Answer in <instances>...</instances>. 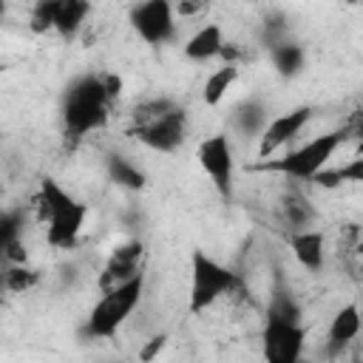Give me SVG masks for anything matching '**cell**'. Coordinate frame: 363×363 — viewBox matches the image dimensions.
Masks as SVG:
<instances>
[{
	"label": "cell",
	"mask_w": 363,
	"mask_h": 363,
	"mask_svg": "<svg viewBox=\"0 0 363 363\" xmlns=\"http://www.w3.org/2000/svg\"><path fill=\"white\" fill-rule=\"evenodd\" d=\"M303 312L284 278L275 281L269 306H267V320L261 332V354L264 363H301L303 346H306V329L301 323Z\"/></svg>",
	"instance_id": "obj_1"
},
{
	"label": "cell",
	"mask_w": 363,
	"mask_h": 363,
	"mask_svg": "<svg viewBox=\"0 0 363 363\" xmlns=\"http://www.w3.org/2000/svg\"><path fill=\"white\" fill-rule=\"evenodd\" d=\"M108 105L111 94L105 88L102 74H82L71 79L62 91L60 116H62V133L71 142H79L91 130L102 128L108 122Z\"/></svg>",
	"instance_id": "obj_2"
},
{
	"label": "cell",
	"mask_w": 363,
	"mask_h": 363,
	"mask_svg": "<svg viewBox=\"0 0 363 363\" xmlns=\"http://www.w3.org/2000/svg\"><path fill=\"white\" fill-rule=\"evenodd\" d=\"M40 218L48 224L45 238L51 247L57 250H68L77 244L82 224L88 218V204L77 201L71 193H65L54 179H43L40 182Z\"/></svg>",
	"instance_id": "obj_3"
},
{
	"label": "cell",
	"mask_w": 363,
	"mask_h": 363,
	"mask_svg": "<svg viewBox=\"0 0 363 363\" xmlns=\"http://www.w3.org/2000/svg\"><path fill=\"white\" fill-rule=\"evenodd\" d=\"M133 136L159 153H173L187 136V111L170 99H153L136 108Z\"/></svg>",
	"instance_id": "obj_4"
},
{
	"label": "cell",
	"mask_w": 363,
	"mask_h": 363,
	"mask_svg": "<svg viewBox=\"0 0 363 363\" xmlns=\"http://www.w3.org/2000/svg\"><path fill=\"white\" fill-rule=\"evenodd\" d=\"M142 289H145V275L139 272L136 278L113 286V289H105L102 298L94 303V309L88 312L79 335L88 337V340H105V337H113L122 323L130 318V312L139 306L142 301Z\"/></svg>",
	"instance_id": "obj_5"
},
{
	"label": "cell",
	"mask_w": 363,
	"mask_h": 363,
	"mask_svg": "<svg viewBox=\"0 0 363 363\" xmlns=\"http://www.w3.org/2000/svg\"><path fill=\"white\" fill-rule=\"evenodd\" d=\"M349 130L337 128L329 133H320L315 139H309L306 145L284 153L281 159H264L261 164H255V170H267V173H281L289 179H301V182H312L320 170H326L329 159L335 156V150L346 142Z\"/></svg>",
	"instance_id": "obj_6"
},
{
	"label": "cell",
	"mask_w": 363,
	"mask_h": 363,
	"mask_svg": "<svg viewBox=\"0 0 363 363\" xmlns=\"http://www.w3.org/2000/svg\"><path fill=\"white\" fill-rule=\"evenodd\" d=\"M238 275L210 258L204 250H193L190 255V312L199 315L210 309L221 295H230L238 289Z\"/></svg>",
	"instance_id": "obj_7"
},
{
	"label": "cell",
	"mask_w": 363,
	"mask_h": 363,
	"mask_svg": "<svg viewBox=\"0 0 363 363\" xmlns=\"http://www.w3.org/2000/svg\"><path fill=\"white\" fill-rule=\"evenodd\" d=\"M133 31L147 45H167L176 40V6L167 0H145L136 3L128 14Z\"/></svg>",
	"instance_id": "obj_8"
},
{
	"label": "cell",
	"mask_w": 363,
	"mask_h": 363,
	"mask_svg": "<svg viewBox=\"0 0 363 363\" xmlns=\"http://www.w3.org/2000/svg\"><path fill=\"white\" fill-rule=\"evenodd\" d=\"M196 159L201 164V170L210 176L213 187L218 190V196L224 201L233 199V147H230V139L224 133H213L207 136L204 142H199L196 147Z\"/></svg>",
	"instance_id": "obj_9"
},
{
	"label": "cell",
	"mask_w": 363,
	"mask_h": 363,
	"mask_svg": "<svg viewBox=\"0 0 363 363\" xmlns=\"http://www.w3.org/2000/svg\"><path fill=\"white\" fill-rule=\"evenodd\" d=\"M312 113H315L312 105H298V108H292V111H286V113L269 119L267 130H264L261 139H258V156H261V159H269L278 147H284L286 142H292V139L306 128V122L312 119Z\"/></svg>",
	"instance_id": "obj_10"
},
{
	"label": "cell",
	"mask_w": 363,
	"mask_h": 363,
	"mask_svg": "<svg viewBox=\"0 0 363 363\" xmlns=\"http://www.w3.org/2000/svg\"><path fill=\"white\" fill-rule=\"evenodd\" d=\"M139 258H142V244L139 241H128V244L116 247L111 252L102 275H99L102 292L105 289H113V286H119V284H125L130 278H136L139 275Z\"/></svg>",
	"instance_id": "obj_11"
},
{
	"label": "cell",
	"mask_w": 363,
	"mask_h": 363,
	"mask_svg": "<svg viewBox=\"0 0 363 363\" xmlns=\"http://www.w3.org/2000/svg\"><path fill=\"white\" fill-rule=\"evenodd\" d=\"M360 332V309L357 303H346L335 312L332 323H329V332H326V354L329 357H337Z\"/></svg>",
	"instance_id": "obj_12"
},
{
	"label": "cell",
	"mask_w": 363,
	"mask_h": 363,
	"mask_svg": "<svg viewBox=\"0 0 363 363\" xmlns=\"http://www.w3.org/2000/svg\"><path fill=\"white\" fill-rule=\"evenodd\" d=\"M289 247L295 252V261L306 269V272H320L323 269V258H326V244L323 235L318 230H301L292 233Z\"/></svg>",
	"instance_id": "obj_13"
},
{
	"label": "cell",
	"mask_w": 363,
	"mask_h": 363,
	"mask_svg": "<svg viewBox=\"0 0 363 363\" xmlns=\"http://www.w3.org/2000/svg\"><path fill=\"white\" fill-rule=\"evenodd\" d=\"M224 34H221V26L216 23H207L201 26L187 43H184V57L193 60V62H207L213 57H221L224 51Z\"/></svg>",
	"instance_id": "obj_14"
},
{
	"label": "cell",
	"mask_w": 363,
	"mask_h": 363,
	"mask_svg": "<svg viewBox=\"0 0 363 363\" xmlns=\"http://www.w3.org/2000/svg\"><path fill=\"white\" fill-rule=\"evenodd\" d=\"M233 128L247 139H252V136H258L261 139V133L267 130V125H269V113H267V105L261 102V99H244L235 111H233Z\"/></svg>",
	"instance_id": "obj_15"
},
{
	"label": "cell",
	"mask_w": 363,
	"mask_h": 363,
	"mask_svg": "<svg viewBox=\"0 0 363 363\" xmlns=\"http://www.w3.org/2000/svg\"><path fill=\"white\" fill-rule=\"evenodd\" d=\"M269 60L275 65V71L289 79V77H298L303 71V62H306V54H303V45L295 43V40H284L281 45L269 48Z\"/></svg>",
	"instance_id": "obj_16"
},
{
	"label": "cell",
	"mask_w": 363,
	"mask_h": 363,
	"mask_svg": "<svg viewBox=\"0 0 363 363\" xmlns=\"http://www.w3.org/2000/svg\"><path fill=\"white\" fill-rule=\"evenodd\" d=\"M88 14H91V6H88V3H82V0H60V6H57V20H54V31H57L60 37L71 40V37L82 28V23H85Z\"/></svg>",
	"instance_id": "obj_17"
},
{
	"label": "cell",
	"mask_w": 363,
	"mask_h": 363,
	"mask_svg": "<svg viewBox=\"0 0 363 363\" xmlns=\"http://www.w3.org/2000/svg\"><path fill=\"white\" fill-rule=\"evenodd\" d=\"M105 170H108V176H111L113 184L128 187V190H142L145 182H147L145 173L133 162H128L125 156H119V153H108L105 156Z\"/></svg>",
	"instance_id": "obj_18"
},
{
	"label": "cell",
	"mask_w": 363,
	"mask_h": 363,
	"mask_svg": "<svg viewBox=\"0 0 363 363\" xmlns=\"http://www.w3.org/2000/svg\"><path fill=\"white\" fill-rule=\"evenodd\" d=\"M312 182L318 187H326V190L340 187V184H363V156H357V159H352L340 167H326Z\"/></svg>",
	"instance_id": "obj_19"
},
{
	"label": "cell",
	"mask_w": 363,
	"mask_h": 363,
	"mask_svg": "<svg viewBox=\"0 0 363 363\" xmlns=\"http://www.w3.org/2000/svg\"><path fill=\"white\" fill-rule=\"evenodd\" d=\"M235 79H238V65H221V68H216V71L204 79V91H201L204 105L216 108V105L227 96V91L233 88Z\"/></svg>",
	"instance_id": "obj_20"
},
{
	"label": "cell",
	"mask_w": 363,
	"mask_h": 363,
	"mask_svg": "<svg viewBox=\"0 0 363 363\" xmlns=\"http://www.w3.org/2000/svg\"><path fill=\"white\" fill-rule=\"evenodd\" d=\"M284 216H286L289 227H295V233H301V230L315 218V210L309 207L306 199H301V196H289V199L284 201Z\"/></svg>",
	"instance_id": "obj_21"
},
{
	"label": "cell",
	"mask_w": 363,
	"mask_h": 363,
	"mask_svg": "<svg viewBox=\"0 0 363 363\" xmlns=\"http://www.w3.org/2000/svg\"><path fill=\"white\" fill-rule=\"evenodd\" d=\"M57 6H60V0H40L34 9H31V17H28V23H31V31H51L54 28V20H57Z\"/></svg>",
	"instance_id": "obj_22"
},
{
	"label": "cell",
	"mask_w": 363,
	"mask_h": 363,
	"mask_svg": "<svg viewBox=\"0 0 363 363\" xmlns=\"http://www.w3.org/2000/svg\"><path fill=\"white\" fill-rule=\"evenodd\" d=\"M23 235V210H6L0 218V247H11L17 244Z\"/></svg>",
	"instance_id": "obj_23"
},
{
	"label": "cell",
	"mask_w": 363,
	"mask_h": 363,
	"mask_svg": "<svg viewBox=\"0 0 363 363\" xmlns=\"http://www.w3.org/2000/svg\"><path fill=\"white\" fill-rule=\"evenodd\" d=\"M34 284H37V272L28 269L26 264H14V267L6 269V289H11V292H26V289H31Z\"/></svg>",
	"instance_id": "obj_24"
},
{
	"label": "cell",
	"mask_w": 363,
	"mask_h": 363,
	"mask_svg": "<svg viewBox=\"0 0 363 363\" xmlns=\"http://www.w3.org/2000/svg\"><path fill=\"white\" fill-rule=\"evenodd\" d=\"M164 340H167L164 335H156V337H150V343H147V346L139 352V360H142V363H150V360H153V357H156V354L164 349Z\"/></svg>",
	"instance_id": "obj_25"
},
{
	"label": "cell",
	"mask_w": 363,
	"mask_h": 363,
	"mask_svg": "<svg viewBox=\"0 0 363 363\" xmlns=\"http://www.w3.org/2000/svg\"><path fill=\"white\" fill-rule=\"evenodd\" d=\"M102 79H105V88H108L111 99H113V96H119V91H122V79H119V77H113V74H102Z\"/></svg>",
	"instance_id": "obj_26"
},
{
	"label": "cell",
	"mask_w": 363,
	"mask_h": 363,
	"mask_svg": "<svg viewBox=\"0 0 363 363\" xmlns=\"http://www.w3.org/2000/svg\"><path fill=\"white\" fill-rule=\"evenodd\" d=\"M199 9H201V3H179V6H176V14L187 17V14H196Z\"/></svg>",
	"instance_id": "obj_27"
},
{
	"label": "cell",
	"mask_w": 363,
	"mask_h": 363,
	"mask_svg": "<svg viewBox=\"0 0 363 363\" xmlns=\"http://www.w3.org/2000/svg\"><path fill=\"white\" fill-rule=\"evenodd\" d=\"M360 272H363V264H360Z\"/></svg>",
	"instance_id": "obj_28"
},
{
	"label": "cell",
	"mask_w": 363,
	"mask_h": 363,
	"mask_svg": "<svg viewBox=\"0 0 363 363\" xmlns=\"http://www.w3.org/2000/svg\"><path fill=\"white\" fill-rule=\"evenodd\" d=\"M352 363H357V360H352Z\"/></svg>",
	"instance_id": "obj_29"
}]
</instances>
